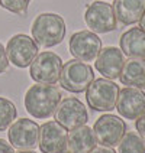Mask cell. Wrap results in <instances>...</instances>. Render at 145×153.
Instances as JSON below:
<instances>
[{"label":"cell","mask_w":145,"mask_h":153,"mask_svg":"<svg viewBox=\"0 0 145 153\" xmlns=\"http://www.w3.org/2000/svg\"><path fill=\"white\" fill-rule=\"evenodd\" d=\"M61 97L60 90L54 84L36 82L25 94V108L35 119H48L55 113Z\"/></svg>","instance_id":"cell-1"},{"label":"cell","mask_w":145,"mask_h":153,"mask_svg":"<svg viewBox=\"0 0 145 153\" xmlns=\"http://www.w3.org/2000/svg\"><path fill=\"white\" fill-rule=\"evenodd\" d=\"M65 22L57 13H41L32 23V38L42 48H52L62 42Z\"/></svg>","instance_id":"cell-2"},{"label":"cell","mask_w":145,"mask_h":153,"mask_svg":"<svg viewBox=\"0 0 145 153\" xmlns=\"http://www.w3.org/2000/svg\"><path fill=\"white\" fill-rule=\"evenodd\" d=\"M94 79L93 68L80 59H70L62 65L60 74V85L70 93H84Z\"/></svg>","instance_id":"cell-3"},{"label":"cell","mask_w":145,"mask_h":153,"mask_svg":"<svg viewBox=\"0 0 145 153\" xmlns=\"http://www.w3.org/2000/svg\"><path fill=\"white\" fill-rule=\"evenodd\" d=\"M118 95L119 87L107 78L93 79L86 90L87 104L94 111H112L116 107Z\"/></svg>","instance_id":"cell-4"},{"label":"cell","mask_w":145,"mask_h":153,"mask_svg":"<svg viewBox=\"0 0 145 153\" xmlns=\"http://www.w3.org/2000/svg\"><path fill=\"white\" fill-rule=\"evenodd\" d=\"M62 59L60 55L51 51L41 52L29 65V74L35 82L39 84H55L60 79V74L62 69Z\"/></svg>","instance_id":"cell-5"},{"label":"cell","mask_w":145,"mask_h":153,"mask_svg":"<svg viewBox=\"0 0 145 153\" xmlns=\"http://www.w3.org/2000/svg\"><path fill=\"white\" fill-rule=\"evenodd\" d=\"M38 52L39 48L38 43L34 41V38L23 33L12 36L6 45V55L9 62H12L17 68L29 67L32 61L36 58Z\"/></svg>","instance_id":"cell-6"},{"label":"cell","mask_w":145,"mask_h":153,"mask_svg":"<svg viewBox=\"0 0 145 153\" xmlns=\"http://www.w3.org/2000/svg\"><path fill=\"white\" fill-rule=\"evenodd\" d=\"M84 22L94 33H107L116 29L118 20L112 4L106 1L90 3L84 13Z\"/></svg>","instance_id":"cell-7"},{"label":"cell","mask_w":145,"mask_h":153,"mask_svg":"<svg viewBox=\"0 0 145 153\" xmlns=\"http://www.w3.org/2000/svg\"><path fill=\"white\" fill-rule=\"evenodd\" d=\"M38 146L42 153H70L68 133L58 121H48L39 127Z\"/></svg>","instance_id":"cell-8"},{"label":"cell","mask_w":145,"mask_h":153,"mask_svg":"<svg viewBox=\"0 0 145 153\" xmlns=\"http://www.w3.org/2000/svg\"><path fill=\"white\" fill-rule=\"evenodd\" d=\"M93 131L97 143L115 147L126 133V123L115 114H103L96 120Z\"/></svg>","instance_id":"cell-9"},{"label":"cell","mask_w":145,"mask_h":153,"mask_svg":"<svg viewBox=\"0 0 145 153\" xmlns=\"http://www.w3.org/2000/svg\"><path fill=\"white\" fill-rule=\"evenodd\" d=\"M55 121H58L62 127L73 130L76 127L84 126L89 120V113L83 102L76 97H68L61 100L57 110L54 113Z\"/></svg>","instance_id":"cell-10"},{"label":"cell","mask_w":145,"mask_h":153,"mask_svg":"<svg viewBox=\"0 0 145 153\" xmlns=\"http://www.w3.org/2000/svg\"><path fill=\"white\" fill-rule=\"evenodd\" d=\"M71 55L83 62H90L97 58L102 49V41L92 30H80L71 35L68 42Z\"/></svg>","instance_id":"cell-11"},{"label":"cell","mask_w":145,"mask_h":153,"mask_svg":"<svg viewBox=\"0 0 145 153\" xmlns=\"http://www.w3.org/2000/svg\"><path fill=\"white\" fill-rule=\"evenodd\" d=\"M8 137L10 145L16 149H34L36 147L39 139V126L34 120L19 119L9 126Z\"/></svg>","instance_id":"cell-12"},{"label":"cell","mask_w":145,"mask_h":153,"mask_svg":"<svg viewBox=\"0 0 145 153\" xmlns=\"http://www.w3.org/2000/svg\"><path fill=\"white\" fill-rule=\"evenodd\" d=\"M115 108L123 119L137 120L142 113H145V93L135 87L119 90Z\"/></svg>","instance_id":"cell-13"},{"label":"cell","mask_w":145,"mask_h":153,"mask_svg":"<svg viewBox=\"0 0 145 153\" xmlns=\"http://www.w3.org/2000/svg\"><path fill=\"white\" fill-rule=\"evenodd\" d=\"M123 64H125V55L122 53L119 48L106 46L99 52L96 62H94V68L104 78L116 79V78H119Z\"/></svg>","instance_id":"cell-14"},{"label":"cell","mask_w":145,"mask_h":153,"mask_svg":"<svg viewBox=\"0 0 145 153\" xmlns=\"http://www.w3.org/2000/svg\"><path fill=\"white\" fill-rule=\"evenodd\" d=\"M113 12L116 20L122 25L129 26L139 22L141 16L145 12V0H115Z\"/></svg>","instance_id":"cell-15"},{"label":"cell","mask_w":145,"mask_h":153,"mask_svg":"<svg viewBox=\"0 0 145 153\" xmlns=\"http://www.w3.org/2000/svg\"><path fill=\"white\" fill-rule=\"evenodd\" d=\"M120 82L126 87L145 88V58H129L125 61L119 75Z\"/></svg>","instance_id":"cell-16"},{"label":"cell","mask_w":145,"mask_h":153,"mask_svg":"<svg viewBox=\"0 0 145 153\" xmlns=\"http://www.w3.org/2000/svg\"><path fill=\"white\" fill-rule=\"evenodd\" d=\"M120 51L128 58H145V32L131 27L120 36Z\"/></svg>","instance_id":"cell-17"},{"label":"cell","mask_w":145,"mask_h":153,"mask_svg":"<svg viewBox=\"0 0 145 153\" xmlns=\"http://www.w3.org/2000/svg\"><path fill=\"white\" fill-rule=\"evenodd\" d=\"M97 145L93 128L87 126L73 128L68 134V152L70 153H89Z\"/></svg>","instance_id":"cell-18"},{"label":"cell","mask_w":145,"mask_h":153,"mask_svg":"<svg viewBox=\"0 0 145 153\" xmlns=\"http://www.w3.org/2000/svg\"><path fill=\"white\" fill-rule=\"evenodd\" d=\"M145 139L135 131H128L119 142V153H144Z\"/></svg>","instance_id":"cell-19"},{"label":"cell","mask_w":145,"mask_h":153,"mask_svg":"<svg viewBox=\"0 0 145 153\" xmlns=\"http://www.w3.org/2000/svg\"><path fill=\"white\" fill-rule=\"evenodd\" d=\"M16 116V105L8 98L0 97V131L9 128V126L15 121Z\"/></svg>","instance_id":"cell-20"},{"label":"cell","mask_w":145,"mask_h":153,"mask_svg":"<svg viewBox=\"0 0 145 153\" xmlns=\"http://www.w3.org/2000/svg\"><path fill=\"white\" fill-rule=\"evenodd\" d=\"M31 0H0V6L12 13L16 15H25L28 12Z\"/></svg>","instance_id":"cell-21"},{"label":"cell","mask_w":145,"mask_h":153,"mask_svg":"<svg viewBox=\"0 0 145 153\" xmlns=\"http://www.w3.org/2000/svg\"><path fill=\"white\" fill-rule=\"evenodd\" d=\"M9 67V59H8V55H6V49L5 46L0 43V74L5 72Z\"/></svg>","instance_id":"cell-22"},{"label":"cell","mask_w":145,"mask_h":153,"mask_svg":"<svg viewBox=\"0 0 145 153\" xmlns=\"http://www.w3.org/2000/svg\"><path fill=\"white\" fill-rule=\"evenodd\" d=\"M135 127L139 136H142L145 139V113H142L135 121Z\"/></svg>","instance_id":"cell-23"},{"label":"cell","mask_w":145,"mask_h":153,"mask_svg":"<svg viewBox=\"0 0 145 153\" xmlns=\"http://www.w3.org/2000/svg\"><path fill=\"white\" fill-rule=\"evenodd\" d=\"M0 153H15L13 146L10 145V143H8L6 140L0 139Z\"/></svg>","instance_id":"cell-24"},{"label":"cell","mask_w":145,"mask_h":153,"mask_svg":"<svg viewBox=\"0 0 145 153\" xmlns=\"http://www.w3.org/2000/svg\"><path fill=\"white\" fill-rule=\"evenodd\" d=\"M89 153H116L113 150V147H109V146H96L93 150H90Z\"/></svg>","instance_id":"cell-25"},{"label":"cell","mask_w":145,"mask_h":153,"mask_svg":"<svg viewBox=\"0 0 145 153\" xmlns=\"http://www.w3.org/2000/svg\"><path fill=\"white\" fill-rule=\"evenodd\" d=\"M139 27L145 32V12H144V15L141 16V19H139Z\"/></svg>","instance_id":"cell-26"},{"label":"cell","mask_w":145,"mask_h":153,"mask_svg":"<svg viewBox=\"0 0 145 153\" xmlns=\"http://www.w3.org/2000/svg\"><path fill=\"white\" fill-rule=\"evenodd\" d=\"M16 153H36V152L31 150V149H26V150H20V152H16Z\"/></svg>","instance_id":"cell-27"},{"label":"cell","mask_w":145,"mask_h":153,"mask_svg":"<svg viewBox=\"0 0 145 153\" xmlns=\"http://www.w3.org/2000/svg\"><path fill=\"white\" fill-rule=\"evenodd\" d=\"M144 153H145V152H144Z\"/></svg>","instance_id":"cell-28"}]
</instances>
